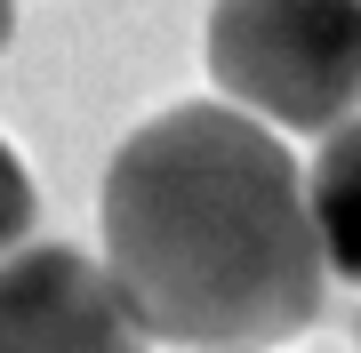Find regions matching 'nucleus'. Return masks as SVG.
Wrapping results in <instances>:
<instances>
[{
  "instance_id": "nucleus-4",
  "label": "nucleus",
  "mask_w": 361,
  "mask_h": 353,
  "mask_svg": "<svg viewBox=\"0 0 361 353\" xmlns=\"http://www.w3.org/2000/svg\"><path fill=\"white\" fill-rule=\"evenodd\" d=\"M305 217H313V249L322 273L361 289V120H337L322 161L305 177Z\"/></svg>"
},
{
  "instance_id": "nucleus-6",
  "label": "nucleus",
  "mask_w": 361,
  "mask_h": 353,
  "mask_svg": "<svg viewBox=\"0 0 361 353\" xmlns=\"http://www.w3.org/2000/svg\"><path fill=\"white\" fill-rule=\"evenodd\" d=\"M8 32H16V0H0V49H8Z\"/></svg>"
},
{
  "instance_id": "nucleus-2",
  "label": "nucleus",
  "mask_w": 361,
  "mask_h": 353,
  "mask_svg": "<svg viewBox=\"0 0 361 353\" xmlns=\"http://www.w3.org/2000/svg\"><path fill=\"white\" fill-rule=\"evenodd\" d=\"M209 73L273 129H337L361 105V0H217Z\"/></svg>"
},
{
  "instance_id": "nucleus-3",
  "label": "nucleus",
  "mask_w": 361,
  "mask_h": 353,
  "mask_svg": "<svg viewBox=\"0 0 361 353\" xmlns=\"http://www.w3.org/2000/svg\"><path fill=\"white\" fill-rule=\"evenodd\" d=\"M0 353H145L121 289L80 249H8L0 257Z\"/></svg>"
},
{
  "instance_id": "nucleus-1",
  "label": "nucleus",
  "mask_w": 361,
  "mask_h": 353,
  "mask_svg": "<svg viewBox=\"0 0 361 353\" xmlns=\"http://www.w3.org/2000/svg\"><path fill=\"white\" fill-rule=\"evenodd\" d=\"M104 281L169 345L249 353L322 314L305 177L233 105H177L104 169Z\"/></svg>"
},
{
  "instance_id": "nucleus-5",
  "label": "nucleus",
  "mask_w": 361,
  "mask_h": 353,
  "mask_svg": "<svg viewBox=\"0 0 361 353\" xmlns=\"http://www.w3.org/2000/svg\"><path fill=\"white\" fill-rule=\"evenodd\" d=\"M32 209H40V201H32V177H25V161H16L8 144H0V257H8V249L32 233Z\"/></svg>"
}]
</instances>
